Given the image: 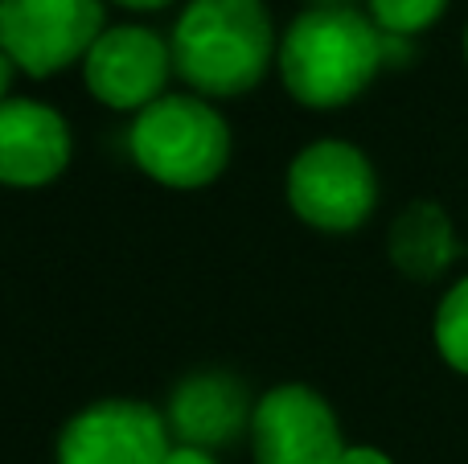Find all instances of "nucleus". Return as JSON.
Returning a JSON list of instances; mask_svg holds the SVG:
<instances>
[{"mask_svg": "<svg viewBox=\"0 0 468 464\" xmlns=\"http://www.w3.org/2000/svg\"><path fill=\"white\" fill-rule=\"evenodd\" d=\"M387 62L382 29L346 5H321L288 25L280 46L283 87L304 107H346Z\"/></svg>", "mask_w": 468, "mask_h": 464, "instance_id": "1", "label": "nucleus"}, {"mask_svg": "<svg viewBox=\"0 0 468 464\" xmlns=\"http://www.w3.org/2000/svg\"><path fill=\"white\" fill-rule=\"evenodd\" d=\"M173 70L214 99L247 95L271 66L275 33L263 0H189L173 29Z\"/></svg>", "mask_w": 468, "mask_h": 464, "instance_id": "2", "label": "nucleus"}, {"mask_svg": "<svg viewBox=\"0 0 468 464\" xmlns=\"http://www.w3.org/2000/svg\"><path fill=\"white\" fill-rule=\"evenodd\" d=\"M132 161L169 189H202L227 169L230 128L206 99L161 95L128 132Z\"/></svg>", "mask_w": 468, "mask_h": 464, "instance_id": "3", "label": "nucleus"}, {"mask_svg": "<svg viewBox=\"0 0 468 464\" xmlns=\"http://www.w3.org/2000/svg\"><path fill=\"white\" fill-rule=\"evenodd\" d=\"M288 202L308 227L346 235L374 214L378 181L362 148L346 140L308 144L288 169Z\"/></svg>", "mask_w": 468, "mask_h": 464, "instance_id": "4", "label": "nucleus"}, {"mask_svg": "<svg viewBox=\"0 0 468 464\" xmlns=\"http://www.w3.org/2000/svg\"><path fill=\"white\" fill-rule=\"evenodd\" d=\"M99 37V0H0V49L29 79H49L74 66Z\"/></svg>", "mask_w": 468, "mask_h": 464, "instance_id": "5", "label": "nucleus"}, {"mask_svg": "<svg viewBox=\"0 0 468 464\" xmlns=\"http://www.w3.org/2000/svg\"><path fill=\"white\" fill-rule=\"evenodd\" d=\"M255 464H341L346 440L333 407L313 386H275L255 403L250 419Z\"/></svg>", "mask_w": 468, "mask_h": 464, "instance_id": "6", "label": "nucleus"}, {"mask_svg": "<svg viewBox=\"0 0 468 464\" xmlns=\"http://www.w3.org/2000/svg\"><path fill=\"white\" fill-rule=\"evenodd\" d=\"M169 452V424L136 399L95 403L58 436V464H165Z\"/></svg>", "mask_w": 468, "mask_h": 464, "instance_id": "7", "label": "nucleus"}, {"mask_svg": "<svg viewBox=\"0 0 468 464\" xmlns=\"http://www.w3.org/2000/svg\"><path fill=\"white\" fill-rule=\"evenodd\" d=\"M173 49L144 25H120L107 29L82 58V79L99 103L115 111H144L161 99V87L169 82Z\"/></svg>", "mask_w": 468, "mask_h": 464, "instance_id": "8", "label": "nucleus"}, {"mask_svg": "<svg viewBox=\"0 0 468 464\" xmlns=\"http://www.w3.org/2000/svg\"><path fill=\"white\" fill-rule=\"evenodd\" d=\"M70 164V128L46 103L5 99L0 103V185H49Z\"/></svg>", "mask_w": 468, "mask_h": 464, "instance_id": "9", "label": "nucleus"}, {"mask_svg": "<svg viewBox=\"0 0 468 464\" xmlns=\"http://www.w3.org/2000/svg\"><path fill=\"white\" fill-rule=\"evenodd\" d=\"M250 419H255V411H250L247 386L222 370L189 374L186 383H177L169 399V432L186 448L210 452L222 444H234L242 427H250Z\"/></svg>", "mask_w": 468, "mask_h": 464, "instance_id": "10", "label": "nucleus"}, {"mask_svg": "<svg viewBox=\"0 0 468 464\" xmlns=\"http://www.w3.org/2000/svg\"><path fill=\"white\" fill-rule=\"evenodd\" d=\"M390 259L411 279H431L456 259V235L444 210L431 202H415L399 214L390 230Z\"/></svg>", "mask_w": 468, "mask_h": 464, "instance_id": "11", "label": "nucleus"}, {"mask_svg": "<svg viewBox=\"0 0 468 464\" xmlns=\"http://www.w3.org/2000/svg\"><path fill=\"white\" fill-rule=\"evenodd\" d=\"M436 350L452 370L468 374V276L436 309Z\"/></svg>", "mask_w": 468, "mask_h": 464, "instance_id": "12", "label": "nucleus"}, {"mask_svg": "<svg viewBox=\"0 0 468 464\" xmlns=\"http://www.w3.org/2000/svg\"><path fill=\"white\" fill-rule=\"evenodd\" d=\"M448 0H370V16L382 33L395 37H415L428 25H436L444 16Z\"/></svg>", "mask_w": 468, "mask_h": 464, "instance_id": "13", "label": "nucleus"}, {"mask_svg": "<svg viewBox=\"0 0 468 464\" xmlns=\"http://www.w3.org/2000/svg\"><path fill=\"white\" fill-rule=\"evenodd\" d=\"M341 464H395V460H390L387 452H378V448H366V444H357V448H346Z\"/></svg>", "mask_w": 468, "mask_h": 464, "instance_id": "14", "label": "nucleus"}, {"mask_svg": "<svg viewBox=\"0 0 468 464\" xmlns=\"http://www.w3.org/2000/svg\"><path fill=\"white\" fill-rule=\"evenodd\" d=\"M165 464H218V460H214L210 452H202V448H186V444H177Z\"/></svg>", "mask_w": 468, "mask_h": 464, "instance_id": "15", "label": "nucleus"}, {"mask_svg": "<svg viewBox=\"0 0 468 464\" xmlns=\"http://www.w3.org/2000/svg\"><path fill=\"white\" fill-rule=\"evenodd\" d=\"M8 82H13V58L0 49V103H5V95H8Z\"/></svg>", "mask_w": 468, "mask_h": 464, "instance_id": "16", "label": "nucleus"}, {"mask_svg": "<svg viewBox=\"0 0 468 464\" xmlns=\"http://www.w3.org/2000/svg\"><path fill=\"white\" fill-rule=\"evenodd\" d=\"M120 5H128V8H165L169 0H120Z\"/></svg>", "mask_w": 468, "mask_h": 464, "instance_id": "17", "label": "nucleus"}, {"mask_svg": "<svg viewBox=\"0 0 468 464\" xmlns=\"http://www.w3.org/2000/svg\"><path fill=\"white\" fill-rule=\"evenodd\" d=\"M464 54H468V33H464Z\"/></svg>", "mask_w": 468, "mask_h": 464, "instance_id": "18", "label": "nucleus"}]
</instances>
